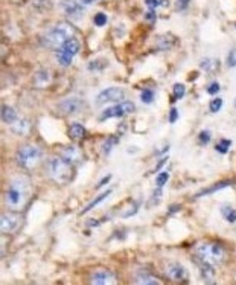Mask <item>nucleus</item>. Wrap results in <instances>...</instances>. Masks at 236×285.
I'll list each match as a JSON object with an SVG mask.
<instances>
[{
	"label": "nucleus",
	"mask_w": 236,
	"mask_h": 285,
	"mask_svg": "<svg viewBox=\"0 0 236 285\" xmlns=\"http://www.w3.org/2000/svg\"><path fill=\"white\" fill-rule=\"evenodd\" d=\"M31 183L26 177H15L11 180L6 191V205L12 211H22L31 198Z\"/></svg>",
	"instance_id": "1"
},
{
	"label": "nucleus",
	"mask_w": 236,
	"mask_h": 285,
	"mask_svg": "<svg viewBox=\"0 0 236 285\" xmlns=\"http://www.w3.org/2000/svg\"><path fill=\"white\" fill-rule=\"evenodd\" d=\"M48 171L52 180H55L59 185H67L75 178V165L64 159L62 156L54 157L48 164Z\"/></svg>",
	"instance_id": "2"
},
{
	"label": "nucleus",
	"mask_w": 236,
	"mask_h": 285,
	"mask_svg": "<svg viewBox=\"0 0 236 285\" xmlns=\"http://www.w3.org/2000/svg\"><path fill=\"white\" fill-rule=\"evenodd\" d=\"M41 159H43V150L32 144L22 145L15 154V162L18 164V167L28 171L34 170L41 162Z\"/></svg>",
	"instance_id": "3"
},
{
	"label": "nucleus",
	"mask_w": 236,
	"mask_h": 285,
	"mask_svg": "<svg viewBox=\"0 0 236 285\" xmlns=\"http://www.w3.org/2000/svg\"><path fill=\"white\" fill-rule=\"evenodd\" d=\"M195 256L210 266H220L224 258H226V252L224 249L217 244V242H203V244H198L197 249H195Z\"/></svg>",
	"instance_id": "4"
},
{
	"label": "nucleus",
	"mask_w": 236,
	"mask_h": 285,
	"mask_svg": "<svg viewBox=\"0 0 236 285\" xmlns=\"http://www.w3.org/2000/svg\"><path fill=\"white\" fill-rule=\"evenodd\" d=\"M73 37H75V29L67 23H59L45 35V45L48 48L58 51L62 45H66Z\"/></svg>",
	"instance_id": "5"
},
{
	"label": "nucleus",
	"mask_w": 236,
	"mask_h": 285,
	"mask_svg": "<svg viewBox=\"0 0 236 285\" xmlns=\"http://www.w3.org/2000/svg\"><path fill=\"white\" fill-rule=\"evenodd\" d=\"M81 49V43L78 38H70L66 45H62L57 51V61H58L59 66L62 67H67L72 64V59L75 58V55H78Z\"/></svg>",
	"instance_id": "6"
},
{
	"label": "nucleus",
	"mask_w": 236,
	"mask_h": 285,
	"mask_svg": "<svg viewBox=\"0 0 236 285\" xmlns=\"http://www.w3.org/2000/svg\"><path fill=\"white\" fill-rule=\"evenodd\" d=\"M134 110H136V106L131 101H123L122 104H118V106H113V107H109V109L102 110V113L99 116V120L104 122V120L112 119V117H123L126 114L134 113Z\"/></svg>",
	"instance_id": "7"
},
{
	"label": "nucleus",
	"mask_w": 236,
	"mask_h": 285,
	"mask_svg": "<svg viewBox=\"0 0 236 285\" xmlns=\"http://www.w3.org/2000/svg\"><path fill=\"white\" fill-rule=\"evenodd\" d=\"M125 98V90L120 87H110L102 90L98 96H96V106H105V104H116L123 101Z\"/></svg>",
	"instance_id": "8"
},
{
	"label": "nucleus",
	"mask_w": 236,
	"mask_h": 285,
	"mask_svg": "<svg viewBox=\"0 0 236 285\" xmlns=\"http://www.w3.org/2000/svg\"><path fill=\"white\" fill-rule=\"evenodd\" d=\"M22 225V217L17 212H5L0 217V230L3 233H14Z\"/></svg>",
	"instance_id": "9"
},
{
	"label": "nucleus",
	"mask_w": 236,
	"mask_h": 285,
	"mask_svg": "<svg viewBox=\"0 0 236 285\" xmlns=\"http://www.w3.org/2000/svg\"><path fill=\"white\" fill-rule=\"evenodd\" d=\"M59 8L62 9L64 15L69 17L70 20L76 22V20L82 18V14H84L82 6L78 2H75V0H61L59 2Z\"/></svg>",
	"instance_id": "10"
},
{
	"label": "nucleus",
	"mask_w": 236,
	"mask_h": 285,
	"mask_svg": "<svg viewBox=\"0 0 236 285\" xmlns=\"http://www.w3.org/2000/svg\"><path fill=\"white\" fill-rule=\"evenodd\" d=\"M90 284L93 285H112L116 284V276L113 272L105 269H98L90 276Z\"/></svg>",
	"instance_id": "11"
},
{
	"label": "nucleus",
	"mask_w": 236,
	"mask_h": 285,
	"mask_svg": "<svg viewBox=\"0 0 236 285\" xmlns=\"http://www.w3.org/2000/svg\"><path fill=\"white\" fill-rule=\"evenodd\" d=\"M82 109V99L81 98H76V96H72V98H67V99H62L61 103H58V110L62 114H75L79 113Z\"/></svg>",
	"instance_id": "12"
},
{
	"label": "nucleus",
	"mask_w": 236,
	"mask_h": 285,
	"mask_svg": "<svg viewBox=\"0 0 236 285\" xmlns=\"http://www.w3.org/2000/svg\"><path fill=\"white\" fill-rule=\"evenodd\" d=\"M166 276L171 281H176V282H187V279H189L187 270L177 262H173L166 267Z\"/></svg>",
	"instance_id": "13"
},
{
	"label": "nucleus",
	"mask_w": 236,
	"mask_h": 285,
	"mask_svg": "<svg viewBox=\"0 0 236 285\" xmlns=\"http://www.w3.org/2000/svg\"><path fill=\"white\" fill-rule=\"evenodd\" d=\"M32 124L29 119H17L12 125H11V131L17 136H26L31 133Z\"/></svg>",
	"instance_id": "14"
},
{
	"label": "nucleus",
	"mask_w": 236,
	"mask_h": 285,
	"mask_svg": "<svg viewBox=\"0 0 236 285\" xmlns=\"http://www.w3.org/2000/svg\"><path fill=\"white\" fill-rule=\"evenodd\" d=\"M52 75L49 70H38L34 76V87L35 89H46L51 86Z\"/></svg>",
	"instance_id": "15"
},
{
	"label": "nucleus",
	"mask_w": 236,
	"mask_h": 285,
	"mask_svg": "<svg viewBox=\"0 0 236 285\" xmlns=\"http://www.w3.org/2000/svg\"><path fill=\"white\" fill-rule=\"evenodd\" d=\"M61 156L64 159H67L69 162H72L73 165H76V164H79L82 160V151L78 147H66L61 151Z\"/></svg>",
	"instance_id": "16"
},
{
	"label": "nucleus",
	"mask_w": 236,
	"mask_h": 285,
	"mask_svg": "<svg viewBox=\"0 0 236 285\" xmlns=\"http://www.w3.org/2000/svg\"><path fill=\"white\" fill-rule=\"evenodd\" d=\"M200 67H201L203 70L209 72V73H213V72L218 70V67H220V61H218L217 58H201V61H200Z\"/></svg>",
	"instance_id": "17"
},
{
	"label": "nucleus",
	"mask_w": 236,
	"mask_h": 285,
	"mask_svg": "<svg viewBox=\"0 0 236 285\" xmlns=\"http://www.w3.org/2000/svg\"><path fill=\"white\" fill-rule=\"evenodd\" d=\"M85 134H87V131L81 124H72L70 128H69V136L73 140H81V139L85 137Z\"/></svg>",
	"instance_id": "18"
},
{
	"label": "nucleus",
	"mask_w": 236,
	"mask_h": 285,
	"mask_svg": "<svg viewBox=\"0 0 236 285\" xmlns=\"http://www.w3.org/2000/svg\"><path fill=\"white\" fill-rule=\"evenodd\" d=\"M2 119H3L5 124L12 125V124L18 119L15 109H12V107H9V106H3V107H2Z\"/></svg>",
	"instance_id": "19"
},
{
	"label": "nucleus",
	"mask_w": 236,
	"mask_h": 285,
	"mask_svg": "<svg viewBox=\"0 0 236 285\" xmlns=\"http://www.w3.org/2000/svg\"><path fill=\"white\" fill-rule=\"evenodd\" d=\"M110 194H112V189H107L105 192H102L101 195H98V197H96V198H95V200H93L92 203H89V205H87V206H85V208H84V209L81 211V215H84V214L90 212L92 209H95V208H96L98 205H101V203H102V201H104V200H105V198H107L109 195H110Z\"/></svg>",
	"instance_id": "20"
},
{
	"label": "nucleus",
	"mask_w": 236,
	"mask_h": 285,
	"mask_svg": "<svg viewBox=\"0 0 236 285\" xmlns=\"http://www.w3.org/2000/svg\"><path fill=\"white\" fill-rule=\"evenodd\" d=\"M134 282H136V284H143V285H159L160 284V281H159L156 276H153V275H146V273H140V275H137Z\"/></svg>",
	"instance_id": "21"
},
{
	"label": "nucleus",
	"mask_w": 236,
	"mask_h": 285,
	"mask_svg": "<svg viewBox=\"0 0 236 285\" xmlns=\"http://www.w3.org/2000/svg\"><path fill=\"white\" fill-rule=\"evenodd\" d=\"M229 185H230V181H223V183H218V185H215V186H212V188H207V189H204V191L198 192L195 197H204V195L213 194V192H217V191H220V189H223V188H227Z\"/></svg>",
	"instance_id": "22"
},
{
	"label": "nucleus",
	"mask_w": 236,
	"mask_h": 285,
	"mask_svg": "<svg viewBox=\"0 0 236 285\" xmlns=\"http://www.w3.org/2000/svg\"><path fill=\"white\" fill-rule=\"evenodd\" d=\"M221 214L224 217V220L227 223H236V211L233 208H229V206H223L221 208Z\"/></svg>",
	"instance_id": "23"
},
{
	"label": "nucleus",
	"mask_w": 236,
	"mask_h": 285,
	"mask_svg": "<svg viewBox=\"0 0 236 285\" xmlns=\"http://www.w3.org/2000/svg\"><path fill=\"white\" fill-rule=\"evenodd\" d=\"M107 67V61L105 59H93V61H90V64L87 66V69L90 70V72H101L102 69H105Z\"/></svg>",
	"instance_id": "24"
},
{
	"label": "nucleus",
	"mask_w": 236,
	"mask_h": 285,
	"mask_svg": "<svg viewBox=\"0 0 236 285\" xmlns=\"http://www.w3.org/2000/svg\"><path fill=\"white\" fill-rule=\"evenodd\" d=\"M173 42H174V37H169V35H162L159 38V45H160V49L162 51H168L173 48Z\"/></svg>",
	"instance_id": "25"
},
{
	"label": "nucleus",
	"mask_w": 236,
	"mask_h": 285,
	"mask_svg": "<svg viewBox=\"0 0 236 285\" xmlns=\"http://www.w3.org/2000/svg\"><path fill=\"white\" fill-rule=\"evenodd\" d=\"M154 90H151V89H145L142 93H140V101L143 103V104H153L154 103Z\"/></svg>",
	"instance_id": "26"
},
{
	"label": "nucleus",
	"mask_w": 236,
	"mask_h": 285,
	"mask_svg": "<svg viewBox=\"0 0 236 285\" xmlns=\"http://www.w3.org/2000/svg\"><path fill=\"white\" fill-rule=\"evenodd\" d=\"M230 147H232V140L223 139V140H220V142L217 144V151L221 153V154H227L229 150H230Z\"/></svg>",
	"instance_id": "27"
},
{
	"label": "nucleus",
	"mask_w": 236,
	"mask_h": 285,
	"mask_svg": "<svg viewBox=\"0 0 236 285\" xmlns=\"http://www.w3.org/2000/svg\"><path fill=\"white\" fill-rule=\"evenodd\" d=\"M116 142H118V137H109V139L102 144V153H104L105 156H109L110 151L113 150V147L116 145Z\"/></svg>",
	"instance_id": "28"
},
{
	"label": "nucleus",
	"mask_w": 236,
	"mask_h": 285,
	"mask_svg": "<svg viewBox=\"0 0 236 285\" xmlns=\"http://www.w3.org/2000/svg\"><path fill=\"white\" fill-rule=\"evenodd\" d=\"M162 194H163V192H162V188L157 186V189L153 192V197H151V200H149L148 205H149V206H157V205L162 201Z\"/></svg>",
	"instance_id": "29"
},
{
	"label": "nucleus",
	"mask_w": 236,
	"mask_h": 285,
	"mask_svg": "<svg viewBox=\"0 0 236 285\" xmlns=\"http://www.w3.org/2000/svg\"><path fill=\"white\" fill-rule=\"evenodd\" d=\"M139 206H140V200H139V201H134V203L130 206V209H128V211L122 212V218H128V217H133V215H136V214H137V211H139Z\"/></svg>",
	"instance_id": "30"
},
{
	"label": "nucleus",
	"mask_w": 236,
	"mask_h": 285,
	"mask_svg": "<svg viewBox=\"0 0 236 285\" xmlns=\"http://www.w3.org/2000/svg\"><path fill=\"white\" fill-rule=\"evenodd\" d=\"M223 104H224V101H223L221 98H215V99H212V101H210V104H209V109H210V112H212V113H218V112L221 110Z\"/></svg>",
	"instance_id": "31"
},
{
	"label": "nucleus",
	"mask_w": 236,
	"mask_h": 285,
	"mask_svg": "<svg viewBox=\"0 0 236 285\" xmlns=\"http://www.w3.org/2000/svg\"><path fill=\"white\" fill-rule=\"evenodd\" d=\"M107 20H109V17L104 14V12H98L96 15H95V18H93V22H95V25L99 28V26H105L107 25Z\"/></svg>",
	"instance_id": "32"
},
{
	"label": "nucleus",
	"mask_w": 236,
	"mask_h": 285,
	"mask_svg": "<svg viewBox=\"0 0 236 285\" xmlns=\"http://www.w3.org/2000/svg\"><path fill=\"white\" fill-rule=\"evenodd\" d=\"M173 92H174V99H181L183 96H184V93H186V89H184V86L183 84H180L177 83L176 86H174V89H173Z\"/></svg>",
	"instance_id": "33"
},
{
	"label": "nucleus",
	"mask_w": 236,
	"mask_h": 285,
	"mask_svg": "<svg viewBox=\"0 0 236 285\" xmlns=\"http://www.w3.org/2000/svg\"><path fill=\"white\" fill-rule=\"evenodd\" d=\"M210 139H212V136H210V131H207V130H203V131L198 134V142H200L201 145H207V144L210 142Z\"/></svg>",
	"instance_id": "34"
},
{
	"label": "nucleus",
	"mask_w": 236,
	"mask_h": 285,
	"mask_svg": "<svg viewBox=\"0 0 236 285\" xmlns=\"http://www.w3.org/2000/svg\"><path fill=\"white\" fill-rule=\"evenodd\" d=\"M145 3L149 9H156L159 6H168L166 0H145Z\"/></svg>",
	"instance_id": "35"
},
{
	"label": "nucleus",
	"mask_w": 236,
	"mask_h": 285,
	"mask_svg": "<svg viewBox=\"0 0 236 285\" xmlns=\"http://www.w3.org/2000/svg\"><path fill=\"white\" fill-rule=\"evenodd\" d=\"M226 64L227 67H236V48H232L230 52L227 54V59H226Z\"/></svg>",
	"instance_id": "36"
},
{
	"label": "nucleus",
	"mask_w": 236,
	"mask_h": 285,
	"mask_svg": "<svg viewBox=\"0 0 236 285\" xmlns=\"http://www.w3.org/2000/svg\"><path fill=\"white\" fill-rule=\"evenodd\" d=\"M168 180H169V174H168V172H160V174L157 175V178H156V185H157L159 188H163V186L166 185Z\"/></svg>",
	"instance_id": "37"
},
{
	"label": "nucleus",
	"mask_w": 236,
	"mask_h": 285,
	"mask_svg": "<svg viewBox=\"0 0 236 285\" xmlns=\"http://www.w3.org/2000/svg\"><path fill=\"white\" fill-rule=\"evenodd\" d=\"M220 89H221V86H220V83H217V81H215V83H212V84H209L206 90H207V93H209V95H217V93L220 92Z\"/></svg>",
	"instance_id": "38"
},
{
	"label": "nucleus",
	"mask_w": 236,
	"mask_h": 285,
	"mask_svg": "<svg viewBox=\"0 0 236 285\" xmlns=\"http://www.w3.org/2000/svg\"><path fill=\"white\" fill-rule=\"evenodd\" d=\"M189 3H190V0H176V9L178 12H181V11L187 9Z\"/></svg>",
	"instance_id": "39"
},
{
	"label": "nucleus",
	"mask_w": 236,
	"mask_h": 285,
	"mask_svg": "<svg viewBox=\"0 0 236 285\" xmlns=\"http://www.w3.org/2000/svg\"><path fill=\"white\" fill-rule=\"evenodd\" d=\"M177 119H178V110L176 109V107H173L171 112H169V122H171V124H176Z\"/></svg>",
	"instance_id": "40"
},
{
	"label": "nucleus",
	"mask_w": 236,
	"mask_h": 285,
	"mask_svg": "<svg viewBox=\"0 0 236 285\" xmlns=\"http://www.w3.org/2000/svg\"><path fill=\"white\" fill-rule=\"evenodd\" d=\"M145 18H146L149 23H154V22H156V11H154V9H149V11L145 14Z\"/></svg>",
	"instance_id": "41"
},
{
	"label": "nucleus",
	"mask_w": 236,
	"mask_h": 285,
	"mask_svg": "<svg viewBox=\"0 0 236 285\" xmlns=\"http://www.w3.org/2000/svg\"><path fill=\"white\" fill-rule=\"evenodd\" d=\"M168 159H169L168 156H165V157H162V160H160V162H159V164L156 165V168H154V171H153V172H159V171H160V170L163 168V165H165V164L168 162Z\"/></svg>",
	"instance_id": "42"
},
{
	"label": "nucleus",
	"mask_w": 236,
	"mask_h": 285,
	"mask_svg": "<svg viewBox=\"0 0 236 285\" xmlns=\"http://www.w3.org/2000/svg\"><path fill=\"white\" fill-rule=\"evenodd\" d=\"M110 180H112V175H105V177H104L102 180H99V183L96 185V189H99V188L105 186V185H107V183H109Z\"/></svg>",
	"instance_id": "43"
},
{
	"label": "nucleus",
	"mask_w": 236,
	"mask_h": 285,
	"mask_svg": "<svg viewBox=\"0 0 236 285\" xmlns=\"http://www.w3.org/2000/svg\"><path fill=\"white\" fill-rule=\"evenodd\" d=\"M81 2V5H85V6H89V5H93V3H96L98 0H79Z\"/></svg>",
	"instance_id": "44"
},
{
	"label": "nucleus",
	"mask_w": 236,
	"mask_h": 285,
	"mask_svg": "<svg viewBox=\"0 0 236 285\" xmlns=\"http://www.w3.org/2000/svg\"><path fill=\"white\" fill-rule=\"evenodd\" d=\"M180 211V206L178 205H174V206H171V209H169V214H173V212H177Z\"/></svg>",
	"instance_id": "45"
}]
</instances>
